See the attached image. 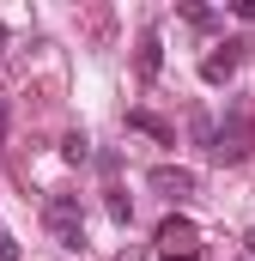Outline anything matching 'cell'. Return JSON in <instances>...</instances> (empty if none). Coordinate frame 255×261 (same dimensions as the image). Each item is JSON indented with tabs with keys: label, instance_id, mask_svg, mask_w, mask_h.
<instances>
[{
	"label": "cell",
	"instance_id": "6da1fadb",
	"mask_svg": "<svg viewBox=\"0 0 255 261\" xmlns=\"http://www.w3.org/2000/svg\"><path fill=\"white\" fill-rule=\"evenodd\" d=\"M200 134H207V152H213L219 164H243V158L255 152V128H249V116H237V110H231L219 128L200 122Z\"/></svg>",
	"mask_w": 255,
	"mask_h": 261
},
{
	"label": "cell",
	"instance_id": "7a4b0ae2",
	"mask_svg": "<svg viewBox=\"0 0 255 261\" xmlns=\"http://www.w3.org/2000/svg\"><path fill=\"white\" fill-rule=\"evenodd\" d=\"M43 225H49V237L61 249H85V206H79V195H49L43 200Z\"/></svg>",
	"mask_w": 255,
	"mask_h": 261
},
{
	"label": "cell",
	"instance_id": "3957f363",
	"mask_svg": "<svg viewBox=\"0 0 255 261\" xmlns=\"http://www.w3.org/2000/svg\"><path fill=\"white\" fill-rule=\"evenodd\" d=\"M158 255L164 261H200V225L183 219V213H170L158 225Z\"/></svg>",
	"mask_w": 255,
	"mask_h": 261
},
{
	"label": "cell",
	"instance_id": "277c9868",
	"mask_svg": "<svg viewBox=\"0 0 255 261\" xmlns=\"http://www.w3.org/2000/svg\"><path fill=\"white\" fill-rule=\"evenodd\" d=\"M249 55H255V43H249V37H231V43H219V49L200 61V79H207V85H225V79H231L237 67L249 61Z\"/></svg>",
	"mask_w": 255,
	"mask_h": 261
},
{
	"label": "cell",
	"instance_id": "5b68a950",
	"mask_svg": "<svg viewBox=\"0 0 255 261\" xmlns=\"http://www.w3.org/2000/svg\"><path fill=\"white\" fill-rule=\"evenodd\" d=\"M146 182H152L158 195H170V200H183V195L200 189V176H194L189 164H152V170H146Z\"/></svg>",
	"mask_w": 255,
	"mask_h": 261
},
{
	"label": "cell",
	"instance_id": "8992f818",
	"mask_svg": "<svg viewBox=\"0 0 255 261\" xmlns=\"http://www.w3.org/2000/svg\"><path fill=\"white\" fill-rule=\"evenodd\" d=\"M128 128H140V134H152V140H164V146H176V128L158 122L152 110H128Z\"/></svg>",
	"mask_w": 255,
	"mask_h": 261
},
{
	"label": "cell",
	"instance_id": "52a82bcc",
	"mask_svg": "<svg viewBox=\"0 0 255 261\" xmlns=\"http://www.w3.org/2000/svg\"><path fill=\"white\" fill-rule=\"evenodd\" d=\"M158 67H164V43H158V31H146L140 37V79H158Z\"/></svg>",
	"mask_w": 255,
	"mask_h": 261
},
{
	"label": "cell",
	"instance_id": "ba28073f",
	"mask_svg": "<svg viewBox=\"0 0 255 261\" xmlns=\"http://www.w3.org/2000/svg\"><path fill=\"white\" fill-rule=\"evenodd\" d=\"M61 158H67V164H85V158H91V140H85V134H67V140H61Z\"/></svg>",
	"mask_w": 255,
	"mask_h": 261
},
{
	"label": "cell",
	"instance_id": "9c48e42d",
	"mask_svg": "<svg viewBox=\"0 0 255 261\" xmlns=\"http://www.w3.org/2000/svg\"><path fill=\"white\" fill-rule=\"evenodd\" d=\"M110 219H116V225H128V219H134V206H128L122 189H110Z\"/></svg>",
	"mask_w": 255,
	"mask_h": 261
},
{
	"label": "cell",
	"instance_id": "30bf717a",
	"mask_svg": "<svg viewBox=\"0 0 255 261\" xmlns=\"http://www.w3.org/2000/svg\"><path fill=\"white\" fill-rule=\"evenodd\" d=\"M0 261H18V237L12 231H0Z\"/></svg>",
	"mask_w": 255,
	"mask_h": 261
},
{
	"label": "cell",
	"instance_id": "8fae6325",
	"mask_svg": "<svg viewBox=\"0 0 255 261\" xmlns=\"http://www.w3.org/2000/svg\"><path fill=\"white\" fill-rule=\"evenodd\" d=\"M237 18H243V24H255V0H237Z\"/></svg>",
	"mask_w": 255,
	"mask_h": 261
},
{
	"label": "cell",
	"instance_id": "7c38bea8",
	"mask_svg": "<svg viewBox=\"0 0 255 261\" xmlns=\"http://www.w3.org/2000/svg\"><path fill=\"white\" fill-rule=\"evenodd\" d=\"M110 261H146V255H140V249H122V255H110Z\"/></svg>",
	"mask_w": 255,
	"mask_h": 261
},
{
	"label": "cell",
	"instance_id": "4fadbf2b",
	"mask_svg": "<svg viewBox=\"0 0 255 261\" xmlns=\"http://www.w3.org/2000/svg\"><path fill=\"white\" fill-rule=\"evenodd\" d=\"M0 134H6V103H0Z\"/></svg>",
	"mask_w": 255,
	"mask_h": 261
},
{
	"label": "cell",
	"instance_id": "5bb4252c",
	"mask_svg": "<svg viewBox=\"0 0 255 261\" xmlns=\"http://www.w3.org/2000/svg\"><path fill=\"white\" fill-rule=\"evenodd\" d=\"M0 43H6V24H0Z\"/></svg>",
	"mask_w": 255,
	"mask_h": 261
},
{
	"label": "cell",
	"instance_id": "9a60e30c",
	"mask_svg": "<svg viewBox=\"0 0 255 261\" xmlns=\"http://www.w3.org/2000/svg\"><path fill=\"white\" fill-rule=\"evenodd\" d=\"M249 255H255V237H249Z\"/></svg>",
	"mask_w": 255,
	"mask_h": 261
}]
</instances>
